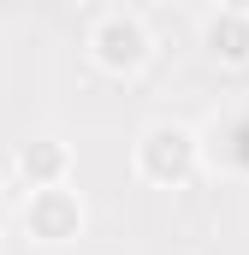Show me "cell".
<instances>
[{
  "mask_svg": "<svg viewBox=\"0 0 249 255\" xmlns=\"http://www.w3.org/2000/svg\"><path fill=\"white\" fill-rule=\"evenodd\" d=\"M202 154L214 172L249 184V101H226L208 125H202Z\"/></svg>",
  "mask_w": 249,
  "mask_h": 255,
  "instance_id": "obj_4",
  "label": "cell"
},
{
  "mask_svg": "<svg viewBox=\"0 0 249 255\" xmlns=\"http://www.w3.org/2000/svg\"><path fill=\"white\" fill-rule=\"evenodd\" d=\"M83 54L101 77H119V83L142 77L148 60H154V30L136 6H107V12H95V24L83 36Z\"/></svg>",
  "mask_w": 249,
  "mask_h": 255,
  "instance_id": "obj_2",
  "label": "cell"
},
{
  "mask_svg": "<svg viewBox=\"0 0 249 255\" xmlns=\"http://www.w3.org/2000/svg\"><path fill=\"white\" fill-rule=\"evenodd\" d=\"M0 190H6V160H0Z\"/></svg>",
  "mask_w": 249,
  "mask_h": 255,
  "instance_id": "obj_7",
  "label": "cell"
},
{
  "mask_svg": "<svg viewBox=\"0 0 249 255\" xmlns=\"http://www.w3.org/2000/svg\"><path fill=\"white\" fill-rule=\"evenodd\" d=\"M202 166H208L202 130L178 125V119H154V125L136 130V142H130V172L148 190H190L202 178Z\"/></svg>",
  "mask_w": 249,
  "mask_h": 255,
  "instance_id": "obj_1",
  "label": "cell"
},
{
  "mask_svg": "<svg viewBox=\"0 0 249 255\" xmlns=\"http://www.w3.org/2000/svg\"><path fill=\"white\" fill-rule=\"evenodd\" d=\"M18 226H24V238L42 244V250H65V244H77L83 226H89L83 190H77L71 178H65V184H36V190H24Z\"/></svg>",
  "mask_w": 249,
  "mask_h": 255,
  "instance_id": "obj_3",
  "label": "cell"
},
{
  "mask_svg": "<svg viewBox=\"0 0 249 255\" xmlns=\"http://www.w3.org/2000/svg\"><path fill=\"white\" fill-rule=\"evenodd\" d=\"M18 172H24V190H36V184H65V178H71V142H60V136L24 142V148H18Z\"/></svg>",
  "mask_w": 249,
  "mask_h": 255,
  "instance_id": "obj_6",
  "label": "cell"
},
{
  "mask_svg": "<svg viewBox=\"0 0 249 255\" xmlns=\"http://www.w3.org/2000/svg\"><path fill=\"white\" fill-rule=\"evenodd\" d=\"M202 60L220 71H249V6H214L202 18Z\"/></svg>",
  "mask_w": 249,
  "mask_h": 255,
  "instance_id": "obj_5",
  "label": "cell"
}]
</instances>
